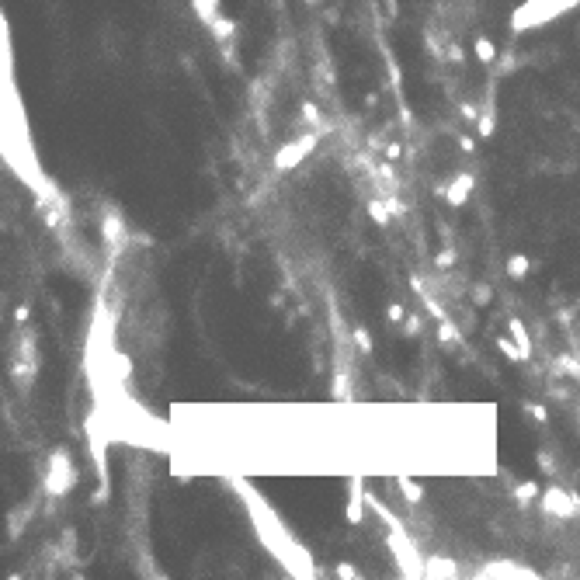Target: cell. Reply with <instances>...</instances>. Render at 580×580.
<instances>
[{"mask_svg": "<svg viewBox=\"0 0 580 580\" xmlns=\"http://www.w3.org/2000/svg\"><path fill=\"white\" fill-rule=\"evenodd\" d=\"M452 261H455V254H452V250H441V254L434 257V264H438V268H452Z\"/></svg>", "mask_w": 580, "mask_h": 580, "instance_id": "cell-17", "label": "cell"}, {"mask_svg": "<svg viewBox=\"0 0 580 580\" xmlns=\"http://www.w3.org/2000/svg\"><path fill=\"white\" fill-rule=\"evenodd\" d=\"M448 59H452V63H462V49H459L455 42L448 45Z\"/></svg>", "mask_w": 580, "mask_h": 580, "instance_id": "cell-21", "label": "cell"}, {"mask_svg": "<svg viewBox=\"0 0 580 580\" xmlns=\"http://www.w3.org/2000/svg\"><path fill=\"white\" fill-rule=\"evenodd\" d=\"M469 188H473V174H459L452 185H448V205H466V198H469Z\"/></svg>", "mask_w": 580, "mask_h": 580, "instance_id": "cell-7", "label": "cell"}, {"mask_svg": "<svg viewBox=\"0 0 580 580\" xmlns=\"http://www.w3.org/2000/svg\"><path fill=\"white\" fill-rule=\"evenodd\" d=\"M302 118H306V125H313V129H320V132H323V115H320V108H316L313 101H306V104H302Z\"/></svg>", "mask_w": 580, "mask_h": 580, "instance_id": "cell-11", "label": "cell"}, {"mask_svg": "<svg viewBox=\"0 0 580 580\" xmlns=\"http://www.w3.org/2000/svg\"><path fill=\"white\" fill-rule=\"evenodd\" d=\"M306 3H316V0H306Z\"/></svg>", "mask_w": 580, "mask_h": 580, "instance_id": "cell-24", "label": "cell"}, {"mask_svg": "<svg viewBox=\"0 0 580 580\" xmlns=\"http://www.w3.org/2000/svg\"><path fill=\"white\" fill-rule=\"evenodd\" d=\"M337 577H358V570H355L351 563H341V567H337Z\"/></svg>", "mask_w": 580, "mask_h": 580, "instance_id": "cell-20", "label": "cell"}, {"mask_svg": "<svg viewBox=\"0 0 580 580\" xmlns=\"http://www.w3.org/2000/svg\"><path fill=\"white\" fill-rule=\"evenodd\" d=\"M101 240H104L111 250H122V247H125V226L118 222V215H104V222H101Z\"/></svg>", "mask_w": 580, "mask_h": 580, "instance_id": "cell-5", "label": "cell"}, {"mask_svg": "<svg viewBox=\"0 0 580 580\" xmlns=\"http://www.w3.org/2000/svg\"><path fill=\"white\" fill-rule=\"evenodd\" d=\"M476 59H480L483 66H490V63L497 59V45H493L486 35H480V38H476Z\"/></svg>", "mask_w": 580, "mask_h": 580, "instance_id": "cell-10", "label": "cell"}, {"mask_svg": "<svg viewBox=\"0 0 580 580\" xmlns=\"http://www.w3.org/2000/svg\"><path fill=\"white\" fill-rule=\"evenodd\" d=\"M70 486H73V466H70V459H66L63 452H56L52 462H49V473H45V493L59 497V493H66Z\"/></svg>", "mask_w": 580, "mask_h": 580, "instance_id": "cell-1", "label": "cell"}, {"mask_svg": "<svg viewBox=\"0 0 580 580\" xmlns=\"http://www.w3.org/2000/svg\"><path fill=\"white\" fill-rule=\"evenodd\" d=\"M424 567H427L424 577H459V567L445 556H431V560H424Z\"/></svg>", "mask_w": 580, "mask_h": 580, "instance_id": "cell-6", "label": "cell"}, {"mask_svg": "<svg viewBox=\"0 0 580 580\" xmlns=\"http://www.w3.org/2000/svg\"><path fill=\"white\" fill-rule=\"evenodd\" d=\"M355 344H358V351H362V355H369V351H372V337H369L362 327L355 330Z\"/></svg>", "mask_w": 580, "mask_h": 580, "instance_id": "cell-14", "label": "cell"}, {"mask_svg": "<svg viewBox=\"0 0 580 580\" xmlns=\"http://www.w3.org/2000/svg\"><path fill=\"white\" fill-rule=\"evenodd\" d=\"M542 511L560 514V518H574V514H580V500L574 497V493H567V490L553 486V490H546V493H542Z\"/></svg>", "mask_w": 580, "mask_h": 580, "instance_id": "cell-3", "label": "cell"}, {"mask_svg": "<svg viewBox=\"0 0 580 580\" xmlns=\"http://www.w3.org/2000/svg\"><path fill=\"white\" fill-rule=\"evenodd\" d=\"M386 316H389V320H392V323H399V320H403V316H406V313H403V306H399V302H392V306H389V309H386Z\"/></svg>", "mask_w": 580, "mask_h": 580, "instance_id": "cell-18", "label": "cell"}, {"mask_svg": "<svg viewBox=\"0 0 580 580\" xmlns=\"http://www.w3.org/2000/svg\"><path fill=\"white\" fill-rule=\"evenodd\" d=\"M459 146H462V153H473V139H466V136H462V139H459Z\"/></svg>", "mask_w": 580, "mask_h": 580, "instance_id": "cell-23", "label": "cell"}, {"mask_svg": "<svg viewBox=\"0 0 580 580\" xmlns=\"http://www.w3.org/2000/svg\"><path fill=\"white\" fill-rule=\"evenodd\" d=\"M525 271H528V257L514 254V257L507 261V275H511V278H525Z\"/></svg>", "mask_w": 580, "mask_h": 580, "instance_id": "cell-12", "label": "cell"}, {"mask_svg": "<svg viewBox=\"0 0 580 580\" xmlns=\"http://www.w3.org/2000/svg\"><path fill=\"white\" fill-rule=\"evenodd\" d=\"M476 577H539V574L525 570L514 560H493V563H483V570H476Z\"/></svg>", "mask_w": 580, "mask_h": 580, "instance_id": "cell-4", "label": "cell"}, {"mask_svg": "<svg viewBox=\"0 0 580 580\" xmlns=\"http://www.w3.org/2000/svg\"><path fill=\"white\" fill-rule=\"evenodd\" d=\"M365 497H369V493L362 490V480H351V500H348V521H351V525L362 521V514H365V511H362V500H365Z\"/></svg>", "mask_w": 580, "mask_h": 580, "instance_id": "cell-8", "label": "cell"}, {"mask_svg": "<svg viewBox=\"0 0 580 580\" xmlns=\"http://www.w3.org/2000/svg\"><path fill=\"white\" fill-rule=\"evenodd\" d=\"M476 129H480V136H493V115L490 111L476 118Z\"/></svg>", "mask_w": 580, "mask_h": 580, "instance_id": "cell-15", "label": "cell"}, {"mask_svg": "<svg viewBox=\"0 0 580 580\" xmlns=\"http://www.w3.org/2000/svg\"><path fill=\"white\" fill-rule=\"evenodd\" d=\"M514 493H518L521 500H528V497H535V483H521L518 490H514Z\"/></svg>", "mask_w": 580, "mask_h": 580, "instance_id": "cell-19", "label": "cell"}, {"mask_svg": "<svg viewBox=\"0 0 580 580\" xmlns=\"http://www.w3.org/2000/svg\"><path fill=\"white\" fill-rule=\"evenodd\" d=\"M417 330H420V320L410 316V320H406V334H417Z\"/></svg>", "mask_w": 580, "mask_h": 580, "instance_id": "cell-22", "label": "cell"}, {"mask_svg": "<svg viewBox=\"0 0 580 580\" xmlns=\"http://www.w3.org/2000/svg\"><path fill=\"white\" fill-rule=\"evenodd\" d=\"M320 143V132H309V136H302V139H295V143H289V146H282V153L275 157V171H289V167H295L302 157H309V150Z\"/></svg>", "mask_w": 580, "mask_h": 580, "instance_id": "cell-2", "label": "cell"}, {"mask_svg": "<svg viewBox=\"0 0 580 580\" xmlns=\"http://www.w3.org/2000/svg\"><path fill=\"white\" fill-rule=\"evenodd\" d=\"M473 299H476V306H486V302L493 299V289H490V285H476V292H473Z\"/></svg>", "mask_w": 580, "mask_h": 580, "instance_id": "cell-16", "label": "cell"}, {"mask_svg": "<svg viewBox=\"0 0 580 580\" xmlns=\"http://www.w3.org/2000/svg\"><path fill=\"white\" fill-rule=\"evenodd\" d=\"M399 490H403V493H406V497H410L413 504H417V500L424 497V490H420V486L413 483V480H399Z\"/></svg>", "mask_w": 580, "mask_h": 580, "instance_id": "cell-13", "label": "cell"}, {"mask_svg": "<svg viewBox=\"0 0 580 580\" xmlns=\"http://www.w3.org/2000/svg\"><path fill=\"white\" fill-rule=\"evenodd\" d=\"M507 327H511V334H514V341H518V348L525 351V358H532V337H528V330H525V323L518 320V316H511L507 320Z\"/></svg>", "mask_w": 580, "mask_h": 580, "instance_id": "cell-9", "label": "cell"}]
</instances>
